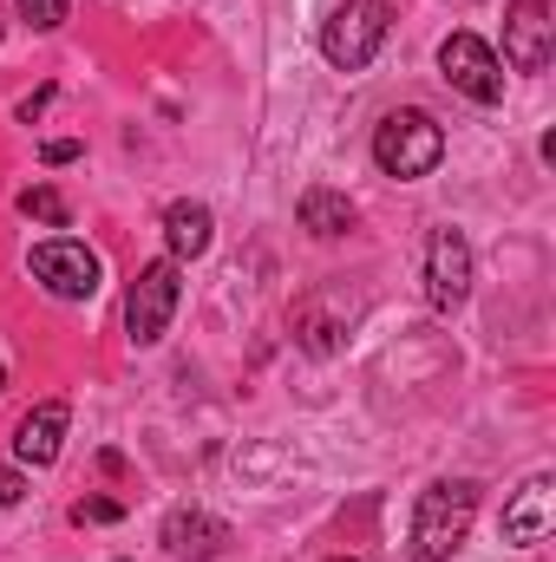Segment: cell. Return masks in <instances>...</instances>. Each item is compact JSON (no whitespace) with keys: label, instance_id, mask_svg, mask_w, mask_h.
I'll return each instance as SVG.
<instances>
[{"label":"cell","instance_id":"cell-15","mask_svg":"<svg viewBox=\"0 0 556 562\" xmlns=\"http://www.w3.org/2000/svg\"><path fill=\"white\" fill-rule=\"evenodd\" d=\"M20 7V20L33 26V33H53V26H66V0H13Z\"/></svg>","mask_w":556,"mask_h":562},{"label":"cell","instance_id":"cell-21","mask_svg":"<svg viewBox=\"0 0 556 562\" xmlns=\"http://www.w3.org/2000/svg\"><path fill=\"white\" fill-rule=\"evenodd\" d=\"M334 562H354V557H334Z\"/></svg>","mask_w":556,"mask_h":562},{"label":"cell","instance_id":"cell-18","mask_svg":"<svg viewBox=\"0 0 556 562\" xmlns=\"http://www.w3.org/2000/svg\"><path fill=\"white\" fill-rule=\"evenodd\" d=\"M20 497H26V477L20 471H0V510H13Z\"/></svg>","mask_w":556,"mask_h":562},{"label":"cell","instance_id":"cell-20","mask_svg":"<svg viewBox=\"0 0 556 562\" xmlns=\"http://www.w3.org/2000/svg\"><path fill=\"white\" fill-rule=\"evenodd\" d=\"M0 386H7V367H0Z\"/></svg>","mask_w":556,"mask_h":562},{"label":"cell","instance_id":"cell-1","mask_svg":"<svg viewBox=\"0 0 556 562\" xmlns=\"http://www.w3.org/2000/svg\"><path fill=\"white\" fill-rule=\"evenodd\" d=\"M478 517V484L471 477H438L413 497V530H407V557L413 562H452L458 543L471 537Z\"/></svg>","mask_w":556,"mask_h":562},{"label":"cell","instance_id":"cell-8","mask_svg":"<svg viewBox=\"0 0 556 562\" xmlns=\"http://www.w3.org/2000/svg\"><path fill=\"white\" fill-rule=\"evenodd\" d=\"M551 53H556V13L544 0H511V13H504V59L518 72H544Z\"/></svg>","mask_w":556,"mask_h":562},{"label":"cell","instance_id":"cell-10","mask_svg":"<svg viewBox=\"0 0 556 562\" xmlns=\"http://www.w3.org/2000/svg\"><path fill=\"white\" fill-rule=\"evenodd\" d=\"M66 425H73V406L66 400H40L20 431H13V464H26V471H46L53 458H59V445H66Z\"/></svg>","mask_w":556,"mask_h":562},{"label":"cell","instance_id":"cell-11","mask_svg":"<svg viewBox=\"0 0 556 562\" xmlns=\"http://www.w3.org/2000/svg\"><path fill=\"white\" fill-rule=\"evenodd\" d=\"M164 550L177 562H216L230 550V524L210 510H170L164 517Z\"/></svg>","mask_w":556,"mask_h":562},{"label":"cell","instance_id":"cell-2","mask_svg":"<svg viewBox=\"0 0 556 562\" xmlns=\"http://www.w3.org/2000/svg\"><path fill=\"white\" fill-rule=\"evenodd\" d=\"M438 157H445V132H438L432 112H413V105H407V112H387V119L374 125V164H380L387 177H400V183L432 177Z\"/></svg>","mask_w":556,"mask_h":562},{"label":"cell","instance_id":"cell-14","mask_svg":"<svg viewBox=\"0 0 556 562\" xmlns=\"http://www.w3.org/2000/svg\"><path fill=\"white\" fill-rule=\"evenodd\" d=\"M20 216H33V223H46V229H66V223H73V203H66L53 183H33V190H20Z\"/></svg>","mask_w":556,"mask_h":562},{"label":"cell","instance_id":"cell-7","mask_svg":"<svg viewBox=\"0 0 556 562\" xmlns=\"http://www.w3.org/2000/svg\"><path fill=\"white\" fill-rule=\"evenodd\" d=\"M465 294H471V243H465V229L445 223L425 236V301H432V314H458Z\"/></svg>","mask_w":556,"mask_h":562},{"label":"cell","instance_id":"cell-4","mask_svg":"<svg viewBox=\"0 0 556 562\" xmlns=\"http://www.w3.org/2000/svg\"><path fill=\"white\" fill-rule=\"evenodd\" d=\"M177 301H184V269L170 256L144 262L138 276H132V288H125V334H132V347H157L170 334Z\"/></svg>","mask_w":556,"mask_h":562},{"label":"cell","instance_id":"cell-3","mask_svg":"<svg viewBox=\"0 0 556 562\" xmlns=\"http://www.w3.org/2000/svg\"><path fill=\"white\" fill-rule=\"evenodd\" d=\"M387 33H393V0H341L321 20V53L334 72H360V66H374Z\"/></svg>","mask_w":556,"mask_h":562},{"label":"cell","instance_id":"cell-17","mask_svg":"<svg viewBox=\"0 0 556 562\" xmlns=\"http://www.w3.org/2000/svg\"><path fill=\"white\" fill-rule=\"evenodd\" d=\"M79 150H86L79 138H53V144H40V164H79Z\"/></svg>","mask_w":556,"mask_h":562},{"label":"cell","instance_id":"cell-12","mask_svg":"<svg viewBox=\"0 0 556 562\" xmlns=\"http://www.w3.org/2000/svg\"><path fill=\"white\" fill-rule=\"evenodd\" d=\"M294 216H301V229H308V236H321V243H334V236H347V229H354V203H347L341 190H327V183L301 190Z\"/></svg>","mask_w":556,"mask_h":562},{"label":"cell","instance_id":"cell-19","mask_svg":"<svg viewBox=\"0 0 556 562\" xmlns=\"http://www.w3.org/2000/svg\"><path fill=\"white\" fill-rule=\"evenodd\" d=\"M46 105H53V86H40V92H33V99H26V105H20V119H26V125H33V119H40V112H46Z\"/></svg>","mask_w":556,"mask_h":562},{"label":"cell","instance_id":"cell-5","mask_svg":"<svg viewBox=\"0 0 556 562\" xmlns=\"http://www.w3.org/2000/svg\"><path fill=\"white\" fill-rule=\"evenodd\" d=\"M438 72L452 92H465L471 105H498L504 99V59L478 40V33H445L438 40Z\"/></svg>","mask_w":556,"mask_h":562},{"label":"cell","instance_id":"cell-9","mask_svg":"<svg viewBox=\"0 0 556 562\" xmlns=\"http://www.w3.org/2000/svg\"><path fill=\"white\" fill-rule=\"evenodd\" d=\"M551 530H556V477L537 471V477L504 504V543L537 550V543H551Z\"/></svg>","mask_w":556,"mask_h":562},{"label":"cell","instance_id":"cell-6","mask_svg":"<svg viewBox=\"0 0 556 562\" xmlns=\"http://www.w3.org/2000/svg\"><path fill=\"white\" fill-rule=\"evenodd\" d=\"M26 269L33 281L46 288V294H59V301H92L99 294V256L86 249V243H73V236H53V243H33V256H26Z\"/></svg>","mask_w":556,"mask_h":562},{"label":"cell","instance_id":"cell-13","mask_svg":"<svg viewBox=\"0 0 556 562\" xmlns=\"http://www.w3.org/2000/svg\"><path fill=\"white\" fill-rule=\"evenodd\" d=\"M210 229H216V223H210V210H203V203H190V196H184V203H170V210H164L170 262H197V256L210 249Z\"/></svg>","mask_w":556,"mask_h":562},{"label":"cell","instance_id":"cell-16","mask_svg":"<svg viewBox=\"0 0 556 562\" xmlns=\"http://www.w3.org/2000/svg\"><path fill=\"white\" fill-rule=\"evenodd\" d=\"M125 517V504H112V497H86V504H73V524H119Z\"/></svg>","mask_w":556,"mask_h":562}]
</instances>
